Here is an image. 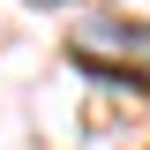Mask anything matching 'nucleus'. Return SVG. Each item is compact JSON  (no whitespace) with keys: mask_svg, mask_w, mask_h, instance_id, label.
Wrapping results in <instances>:
<instances>
[{"mask_svg":"<svg viewBox=\"0 0 150 150\" xmlns=\"http://www.w3.org/2000/svg\"><path fill=\"white\" fill-rule=\"evenodd\" d=\"M75 68H90L98 83H128V90L150 98V23H90V30L75 38Z\"/></svg>","mask_w":150,"mask_h":150,"instance_id":"nucleus-1","label":"nucleus"}]
</instances>
